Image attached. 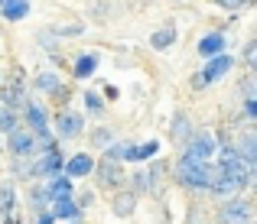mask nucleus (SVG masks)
Returning <instances> with one entry per match:
<instances>
[{
  "label": "nucleus",
  "mask_w": 257,
  "mask_h": 224,
  "mask_svg": "<svg viewBox=\"0 0 257 224\" xmlns=\"http://www.w3.org/2000/svg\"><path fill=\"white\" fill-rule=\"evenodd\" d=\"M59 85H62V81H59L52 72H43L36 78V88H39V91H59Z\"/></svg>",
  "instance_id": "obj_21"
},
{
  "label": "nucleus",
  "mask_w": 257,
  "mask_h": 224,
  "mask_svg": "<svg viewBox=\"0 0 257 224\" xmlns=\"http://www.w3.org/2000/svg\"><path fill=\"white\" fill-rule=\"evenodd\" d=\"M254 224H257V221H254Z\"/></svg>",
  "instance_id": "obj_31"
},
{
  "label": "nucleus",
  "mask_w": 257,
  "mask_h": 224,
  "mask_svg": "<svg viewBox=\"0 0 257 224\" xmlns=\"http://www.w3.org/2000/svg\"><path fill=\"white\" fill-rule=\"evenodd\" d=\"M0 211H4V218L17 214V188L10 182H0Z\"/></svg>",
  "instance_id": "obj_9"
},
{
  "label": "nucleus",
  "mask_w": 257,
  "mask_h": 224,
  "mask_svg": "<svg viewBox=\"0 0 257 224\" xmlns=\"http://www.w3.org/2000/svg\"><path fill=\"white\" fill-rule=\"evenodd\" d=\"M176 175H179V182L189 185V188H212V182H215L218 172H212L208 159H199V156L186 153L179 159V166H176Z\"/></svg>",
  "instance_id": "obj_1"
},
{
  "label": "nucleus",
  "mask_w": 257,
  "mask_h": 224,
  "mask_svg": "<svg viewBox=\"0 0 257 224\" xmlns=\"http://www.w3.org/2000/svg\"><path fill=\"white\" fill-rule=\"evenodd\" d=\"M23 111H26V124H30L33 130H36L39 137H43L46 143H49V127H46V111H43V107H36V104H26Z\"/></svg>",
  "instance_id": "obj_6"
},
{
  "label": "nucleus",
  "mask_w": 257,
  "mask_h": 224,
  "mask_svg": "<svg viewBox=\"0 0 257 224\" xmlns=\"http://www.w3.org/2000/svg\"><path fill=\"white\" fill-rule=\"evenodd\" d=\"M173 137H176V140H186V137H189V120H186V117H176Z\"/></svg>",
  "instance_id": "obj_23"
},
{
  "label": "nucleus",
  "mask_w": 257,
  "mask_h": 224,
  "mask_svg": "<svg viewBox=\"0 0 257 224\" xmlns=\"http://www.w3.org/2000/svg\"><path fill=\"white\" fill-rule=\"evenodd\" d=\"M91 169H94V159L85 156V153H78V156L69 159V175H72V179H82V175H88Z\"/></svg>",
  "instance_id": "obj_10"
},
{
  "label": "nucleus",
  "mask_w": 257,
  "mask_h": 224,
  "mask_svg": "<svg viewBox=\"0 0 257 224\" xmlns=\"http://www.w3.org/2000/svg\"><path fill=\"white\" fill-rule=\"evenodd\" d=\"M218 175H225V179H234V182H241V185H247V182H251V159H247L241 149H221Z\"/></svg>",
  "instance_id": "obj_2"
},
{
  "label": "nucleus",
  "mask_w": 257,
  "mask_h": 224,
  "mask_svg": "<svg viewBox=\"0 0 257 224\" xmlns=\"http://www.w3.org/2000/svg\"><path fill=\"white\" fill-rule=\"evenodd\" d=\"M0 13H4L7 20H23L26 13H30V0H7V4L0 7Z\"/></svg>",
  "instance_id": "obj_14"
},
{
  "label": "nucleus",
  "mask_w": 257,
  "mask_h": 224,
  "mask_svg": "<svg viewBox=\"0 0 257 224\" xmlns=\"http://www.w3.org/2000/svg\"><path fill=\"white\" fill-rule=\"evenodd\" d=\"M94 143L107 146V143H111V133H107V130H98V133H94Z\"/></svg>",
  "instance_id": "obj_27"
},
{
  "label": "nucleus",
  "mask_w": 257,
  "mask_h": 224,
  "mask_svg": "<svg viewBox=\"0 0 257 224\" xmlns=\"http://www.w3.org/2000/svg\"><path fill=\"white\" fill-rule=\"evenodd\" d=\"M56 130H59V137H65V140L78 137V133H82V117L72 114V111H62L56 117Z\"/></svg>",
  "instance_id": "obj_5"
},
{
  "label": "nucleus",
  "mask_w": 257,
  "mask_h": 224,
  "mask_svg": "<svg viewBox=\"0 0 257 224\" xmlns=\"http://www.w3.org/2000/svg\"><path fill=\"white\" fill-rule=\"evenodd\" d=\"M134 205H137V198H134V192H120L117 198H114V214H120V218H127V214L134 211Z\"/></svg>",
  "instance_id": "obj_15"
},
{
  "label": "nucleus",
  "mask_w": 257,
  "mask_h": 224,
  "mask_svg": "<svg viewBox=\"0 0 257 224\" xmlns=\"http://www.w3.org/2000/svg\"><path fill=\"white\" fill-rule=\"evenodd\" d=\"M157 149H160L157 140H150V143H144V146H131V149H127V159H150Z\"/></svg>",
  "instance_id": "obj_20"
},
{
  "label": "nucleus",
  "mask_w": 257,
  "mask_h": 224,
  "mask_svg": "<svg viewBox=\"0 0 257 224\" xmlns=\"http://www.w3.org/2000/svg\"><path fill=\"white\" fill-rule=\"evenodd\" d=\"M244 59H247V65H251V69L257 72V39H254V43H251V46H247V52H244Z\"/></svg>",
  "instance_id": "obj_24"
},
{
  "label": "nucleus",
  "mask_w": 257,
  "mask_h": 224,
  "mask_svg": "<svg viewBox=\"0 0 257 224\" xmlns=\"http://www.w3.org/2000/svg\"><path fill=\"white\" fill-rule=\"evenodd\" d=\"M247 117L257 120V98H247Z\"/></svg>",
  "instance_id": "obj_28"
},
{
  "label": "nucleus",
  "mask_w": 257,
  "mask_h": 224,
  "mask_svg": "<svg viewBox=\"0 0 257 224\" xmlns=\"http://www.w3.org/2000/svg\"><path fill=\"white\" fill-rule=\"evenodd\" d=\"M251 175H254V179H257V159L251 162Z\"/></svg>",
  "instance_id": "obj_29"
},
{
  "label": "nucleus",
  "mask_w": 257,
  "mask_h": 224,
  "mask_svg": "<svg viewBox=\"0 0 257 224\" xmlns=\"http://www.w3.org/2000/svg\"><path fill=\"white\" fill-rule=\"evenodd\" d=\"M52 214H56V218H75L78 214V208H75V201L72 198H59V201H52Z\"/></svg>",
  "instance_id": "obj_17"
},
{
  "label": "nucleus",
  "mask_w": 257,
  "mask_h": 224,
  "mask_svg": "<svg viewBox=\"0 0 257 224\" xmlns=\"http://www.w3.org/2000/svg\"><path fill=\"white\" fill-rule=\"evenodd\" d=\"M173 39H176V30L173 26H163V30H157L150 36V46L153 49H166V46H173Z\"/></svg>",
  "instance_id": "obj_16"
},
{
  "label": "nucleus",
  "mask_w": 257,
  "mask_h": 224,
  "mask_svg": "<svg viewBox=\"0 0 257 224\" xmlns=\"http://www.w3.org/2000/svg\"><path fill=\"white\" fill-rule=\"evenodd\" d=\"M13 114H0V130H7V133H13Z\"/></svg>",
  "instance_id": "obj_25"
},
{
  "label": "nucleus",
  "mask_w": 257,
  "mask_h": 224,
  "mask_svg": "<svg viewBox=\"0 0 257 224\" xmlns=\"http://www.w3.org/2000/svg\"><path fill=\"white\" fill-rule=\"evenodd\" d=\"M241 153H244L251 162L257 159V133H247V137L241 140Z\"/></svg>",
  "instance_id": "obj_22"
},
{
  "label": "nucleus",
  "mask_w": 257,
  "mask_h": 224,
  "mask_svg": "<svg viewBox=\"0 0 257 224\" xmlns=\"http://www.w3.org/2000/svg\"><path fill=\"white\" fill-rule=\"evenodd\" d=\"M247 214H251L247 201H231V205H225V211H221V224H244Z\"/></svg>",
  "instance_id": "obj_7"
},
{
  "label": "nucleus",
  "mask_w": 257,
  "mask_h": 224,
  "mask_svg": "<svg viewBox=\"0 0 257 224\" xmlns=\"http://www.w3.org/2000/svg\"><path fill=\"white\" fill-rule=\"evenodd\" d=\"M221 49H225V36H221V33H208V36L199 43V52H202V56H218Z\"/></svg>",
  "instance_id": "obj_13"
},
{
  "label": "nucleus",
  "mask_w": 257,
  "mask_h": 224,
  "mask_svg": "<svg viewBox=\"0 0 257 224\" xmlns=\"http://www.w3.org/2000/svg\"><path fill=\"white\" fill-rule=\"evenodd\" d=\"M46 192H49V198H52V201L69 198V195H72V182H69V179H56L49 188H46Z\"/></svg>",
  "instance_id": "obj_19"
},
{
  "label": "nucleus",
  "mask_w": 257,
  "mask_h": 224,
  "mask_svg": "<svg viewBox=\"0 0 257 224\" xmlns=\"http://www.w3.org/2000/svg\"><path fill=\"white\" fill-rule=\"evenodd\" d=\"M62 169V153L59 149H49V153L43 156V159L33 166V175H46V172H59Z\"/></svg>",
  "instance_id": "obj_8"
},
{
  "label": "nucleus",
  "mask_w": 257,
  "mask_h": 224,
  "mask_svg": "<svg viewBox=\"0 0 257 224\" xmlns=\"http://www.w3.org/2000/svg\"><path fill=\"white\" fill-rule=\"evenodd\" d=\"M98 175H101V182H104V185H117V182H120V166L111 159V156H107V159L98 166Z\"/></svg>",
  "instance_id": "obj_12"
},
{
  "label": "nucleus",
  "mask_w": 257,
  "mask_h": 224,
  "mask_svg": "<svg viewBox=\"0 0 257 224\" xmlns=\"http://www.w3.org/2000/svg\"><path fill=\"white\" fill-rule=\"evenodd\" d=\"M4 4H7V0H0V7H4Z\"/></svg>",
  "instance_id": "obj_30"
},
{
  "label": "nucleus",
  "mask_w": 257,
  "mask_h": 224,
  "mask_svg": "<svg viewBox=\"0 0 257 224\" xmlns=\"http://www.w3.org/2000/svg\"><path fill=\"white\" fill-rule=\"evenodd\" d=\"M33 146H36V140H33L30 133H23V130H13V133H10V149H13L17 156L33 153Z\"/></svg>",
  "instance_id": "obj_11"
},
{
  "label": "nucleus",
  "mask_w": 257,
  "mask_h": 224,
  "mask_svg": "<svg viewBox=\"0 0 257 224\" xmlns=\"http://www.w3.org/2000/svg\"><path fill=\"white\" fill-rule=\"evenodd\" d=\"M231 65H234V59L231 56H225V52H218V56H212L208 59V65H205V81H218L221 75H228L231 72Z\"/></svg>",
  "instance_id": "obj_4"
},
{
  "label": "nucleus",
  "mask_w": 257,
  "mask_h": 224,
  "mask_svg": "<svg viewBox=\"0 0 257 224\" xmlns=\"http://www.w3.org/2000/svg\"><path fill=\"white\" fill-rule=\"evenodd\" d=\"M85 104L91 107V111H101V107H104V104H101V98H98V94H85Z\"/></svg>",
  "instance_id": "obj_26"
},
{
  "label": "nucleus",
  "mask_w": 257,
  "mask_h": 224,
  "mask_svg": "<svg viewBox=\"0 0 257 224\" xmlns=\"http://www.w3.org/2000/svg\"><path fill=\"white\" fill-rule=\"evenodd\" d=\"M94 69H98V56H91V52L78 56V62H75V75H78V78H88Z\"/></svg>",
  "instance_id": "obj_18"
},
{
  "label": "nucleus",
  "mask_w": 257,
  "mask_h": 224,
  "mask_svg": "<svg viewBox=\"0 0 257 224\" xmlns=\"http://www.w3.org/2000/svg\"><path fill=\"white\" fill-rule=\"evenodd\" d=\"M215 149H218V140H215L212 133H195V137L189 140L186 153H189V156H199V159H212Z\"/></svg>",
  "instance_id": "obj_3"
}]
</instances>
